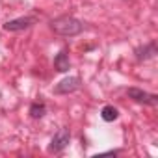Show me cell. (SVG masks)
I'll use <instances>...</instances> for the list:
<instances>
[{
	"instance_id": "6da1fadb",
	"label": "cell",
	"mask_w": 158,
	"mask_h": 158,
	"mask_svg": "<svg viewBox=\"0 0 158 158\" xmlns=\"http://www.w3.org/2000/svg\"><path fill=\"white\" fill-rule=\"evenodd\" d=\"M50 30L58 35L73 37V35H78L84 30V23L71 17V15H61V17H56L50 21Z\"/></svg>"
},
{
	"instance_id": "7a4b0ae2",
	"label": "cell",
	"mask_w": 158,
	"mask_h": 158,
	"mask_svg": "<svg viewBox=\"0 0 158 158\" xmlns=\"http://www.w3.org/2000/svg\"><path fill=\"white\" fill-rule=\"evenodd\" d=\"M69 141H71V132H69L67 127H61V128L54 134V138L50 139L48 151H50V152H60V151H63V149L69 145Z\"/></svg>"
},
{
	"instance_id": "3957f363",
	"label": "cell",
	"mask_w": 158,
	"mask_h": 158,
	"mask_svg": "<svg viewBox=\"0 0 158 158\" xmlns=\"http://www.w3.org/2000/svg\"><path fill=\"white\" fill-rule=\"evenodd\" d=\"M127 95H128L132 101L139 102V104H151V106H156V104H158V97H156V95L147 93V91H143V89H139V88H128V89H127Z\"/></svg>"
},
{
	"instance_id": "277c9868",
	"label": "cell",
	"mask_w": 158,
	"mask_h": 158,
	"mask_svg": "<svg viewBox=\"0 0 158 158\" xmlns=\"http://www.w3.org/2000/svg\"><path fill=\"white\" fill-rule=\"evenodd\" d=\"M35 17H19V19H13V21H8L4 23V30L6 32H21V30H28L30 26L35 24Z\"/></svg>"
},
{
	"instance_id": "5b68a950",
	"label": "cell",
	"mask_w": 158,
	"mask_h": 158,
	"mask_svg": "<svg viewBox=\"0 0 158 158\" xmlns=\"http://www.w3.org/2000/svg\"><path fill=\"white\" fill-rule=\"evenodd\" d=\"M80 88V78L78 76H69V78H63L60 84H56L54 88V93L58 95H65V93H73Z\"/></svg>"
},
{
	"instance_id": "8992f818",
	"label": "cell",
	"mask_w": 158,
	"mask_h": 158,
	"mask_svg": "<svg viewBox=\"0 0 158 158\" xmlns=\"http://www.w3.org/2000/svg\"><path fill=\"white\" fill-rule=\"evenodd\" d=\"M54 67H56V71H60V73H65V71H69V67H71V61H69V54L65 52V50H61L56 58H54Z\"/></svg>"
},
{
	"instance_id": "52a82bcc",
	"label": "cell",
	"mask_w": 158,
	"mask_h": 158,
	"mask_svg": "<svg viewBox=\"0 0 158 158\" xmlns=\"http://www.w3.org/2000/svg\"><path fill=\"white\" fill-rule=\"evenodd\" d=\"M101 117H102L106 123H112V121H115V119L119 117V110L114 108V106H104V108L101 110Z\"/></svg>"
},
{
	"instance_id": "ba28073f",
	"label": "cell",
	"mask_w": 158,
	"mask_h": 158,
	"mask_svg": "<svg viewBox=\"0 0 158 158\" xmlns=\"http://www.w3.org/2000/svg\"><path fill=\"white\" fill-rule=\"evenodd\" d=\"M45 114H47V106H45L43 102H34V104L30 106V115H32L34 119H41Z\"/></svg>"
},
{
	"instance_id": "9c48e42d",
	"label": "cell",
	"mask_w": 158,
	"mask_h": 158,
	"mask_svg": "<svg viewBox=\"0 0 158 158\" xmlns=\"http://www.w3.org/2000/svg\"><path fill=\"white\" fill-rule=\"evenodd\" d=\"M138 52H145V54H141V56H139V60H147V58H152V56L156 54V45H154V43H151V45L143 47V48H141V50H138Z\"/></svg>"
}]
</instances>
